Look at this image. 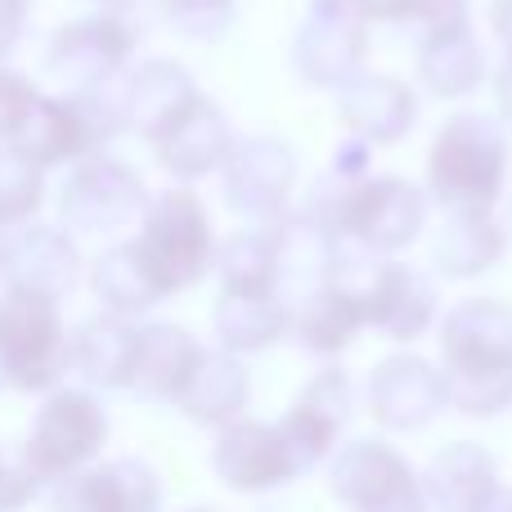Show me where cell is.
<instances>
[{"label":"cell","instance_id":"3957f363","mask_svg":"<svg viewBox=\"0 0 512 512\" xmlns=\"http://www.w3.org/2000/svg\"><path fill=\"white\" fill-rule=\"evenodd\" d=\"M512 144L499 117L454 113L427 153V198L445 216H495L508 185Z\"/></svg>","mask_w":512,"mask_h":512},{"label":"cell","instance_id":"ab89813d","mask_svg":"<svg viewBox=\"0 0 512 512\" xmlns=\"http://www.w3.org/2000/svg\"><path fill=\"white\" fill-rule=\"evenodd\" d=\"M486 512H512V486L499 490V495H495V504H490Z\"/></svg>","mask_w":512,"mask_h":512},{"label":"cell","instance_id":"d6a6232c","mask_svg":"<svg viewBox=\"0 0 512 512\" xmlns=\"http://www.w3.org/2000/svg\"><path fill=\"white\" fill-rule=\"evenodd\" d=\"M405 23L418 27V36L450 32V27H472V5L468 0H414Z\"/></svg>","mask_w":512,"mask_h":512},{"label":"cell","instance_id":"5bb4252c","mask_svg":"<svg viewBox=\"0 0 512 512\" xmlns=\"http://www.w3.org/2000/svg\"><path fill=\"white\" fill-rule=\"evenodd\" d=\"M351 414H355L351 378H346V369H337V364H324V369L297 391L288 414L279 418V432L288 436L301 472L324 468V463L342 450V436H346V427H351Z\"/></svg>","mask_w":512,"mask_h":512},{"label":"cell","instance_id":"277c9868","mask_svg":"<svg viewBox=\"0 0 512 512\" xmlns=\"http://www.w3.org/2000/svg\"><path fill=\"white\" fill-rule=\"evenodd\" d=\"M122 131V108H117V81L95 90H72V95H36L18 131L5 140L18 158L32 167H77V162L104 153V144Z\"/></svg>","mask_w":512,"mask_h":512},{"label":"cell","instance_id":"7402d4cb","mask_svg":"<svg viewBox=\"0 0 512 512\" xmlns=\"http://www.w3.org/2000/svg\"><path fill=\"white\" fill-rule=\"evenodd\" d=\"M207 346L198 342L189 328L171 324V319H153L140 324V342H135V369H131V396L153 400V405H176L180 391L189 387L198 360Z\"/></svg>","mask_w":512,"mask_h":512},{"label":"cell","instance_id":"8992f818","mask_svg":"<svg viewBox=\"0 0 512 512\" xmlns=\"http://www.w3.org/2000/svg\"><path fill=\"white\" fill-rule=\"evenodd\" d=\"M108 445V409L90 387H54L41 400L27 441L18 450V459L27 463L36 481L45 486H63L68 477L86 472L90 463H99Z\"/></svg>","mask_w":512,"mask_h":512},{"label":"cell","instance_id":"30bf717a","mask_svg":"<svg viewBox=\"0 0 512 512\" xmlns=\"http://www.w3.org/2000/svg\"><path fill=\"white\" fill-rule=\"evenodd\" d=\"M297 153L279 135H248L234 140L230 158L221 167V189L230 212H239L252 225L283 221L292 212V194H297Z\"/></svg>","mask_w":512,"mask_h":512},{"label":"cell","instance_id":"cb8c5ba5","mask_svg":"<svg viewBox=\"0 0 512 512\" xmlns=\"http://www.w3.org/2000/svg\"><path fill=\"white\" fill-rule=\"evenodd\" d=\"M140 324L122 315H95L72 328V373H81L90 391H126L135 369Z\"/></svg>","mask_w":512,"mask_h":512},{"label":"cell","instance_id":"f35d334b","mask_svg":"<svg viewBox=\"0 0 512 512\" xmlns=\"http://www.w3.org/2000/svg\"><path fill=\"white\" fill-rule=\"evenodd\" d=\"M490 27H495L499 45L512 54V0H495V5H490Z\"/></svg>","mask_w":512,"mask_h":512},{"label":"cell","instance_id":"e575fe53","mask_svg":"<svg viewBox=\"0 0 512 512\" xmlns=\"http://www.w3.org/2000/svg\"><path fill=\"white\" fill-rule=\"evenodd\" d=\"M36 95H41V90H36L27 77L0 68V140H9V135L18 131V122H23L27 108L36 104Z\"/></svg>","mask_w":512,"mask_h":512},{"label":"cell","instance_id":"83f0119b","mask_svg":"<svg viewBox=\"0 0 512 512\" xmlns=\"http://www.w3.org/2000/svg\"><path fill=\"white\" fill-rule=\"evenodd\" d=\"M90 288L104 301L108 315H122V319H140V315H149L158 301H167L158 279H153L149 265H144L140 248H135V239L113 243V248H104L95 256V265H90Z\"/></svg>","mask_w":512,"mask_h":512},{"label":"cell","instance_id":"b9f144b4","mask_svg":"<svg viewBox=\"0 0 512 512\" xmlns=\"http://www.w3.org/2000/svg\"><path fill=\"white\" fill-rule=\"evenodd\" d=\"M504 230H508V239H512V198H508V221H504Z\"/></svg>","mask_w":512,"mask_h":512},{"label":"cell","instance_id":"1f68e13d","mask_svg":"<svg viewBox=\"0 0 512 512\" xmlns=\"http://www.w3.org/2000/svg\"><path fill=\"white\" fill-rule=\"evenodd\" d=\"M162 18L189 41H216L234 27L239 0H158Z\"/></svg>","mask_w":512,"mask_h":512},{"label":"cell","instance_id":"7c38bea8","mask_svg":"<svg viewBox=\"0 0 512 512\" xmlns=\"http://www.w3.org/2000/svg\"><path fill=\"white\" fill-rule=\"evenodd\" d=\"M144 207H149V189H144L140 171L122 158H108V153L77 162L59 194L63 225L81 234H113L140 221Z\"/></svg>","mask_w":512,"mask_h":512},{"label":"cell","instance_id":"484cf974","mask_svg":"<svg viewBox=\"0 0 512 512\" xmlns=\"http://www.w3.org/2000/svg\"><path fill=\"white\" fill-rule=\"evenodd\" d=\"M486 50L472 27L418 36V81L436 99H468L486 81Z\"/></svg>","mask_w":512,"mask_h":512},{"label":"cell","instance_id":"52a82bcc","mask_svg":"<svg viewBox=\"0 0 512 512\" xmlns=\"http://www.w3.org/2000/svg\"><path fill=\"white\" fill-rule=\"evenodd\" d=\"M0 355L14 391L50 396L72 373V333L59 315V301L5 288L0 297Z\"/></svg>","mask_w":512,"mask_h":512},{"label":"cell","instance_id":"7bdbcfd3","mask_svg":"<svg viewBox=\"0 0 512 512\" xmlns=\"http://www.w3.org/2000/svg\"><path fill=\"white\" fill-rule=\"evenodd\" d=\"M185 512H216V508H185Z\"/></svg>","mask_w":512,"mask_h":512},{"label":"cell","instance_id":"f1b7e54d","mask_svg":"<svg viewBox=\"0 0 512 512\" xmlns=\"http://www.w3.org/2000/svg\"><path fill=\"white\" fill-rule=\"evenodd\" d=\"M508 252V230L495 216H445L436 234L432 265L445 279H481Z\"/></svg>","mask_w":512,"mask_h":512},{"label":"cell","instance_id":"d590c367","mask_svg":"<svg viewBox=\"0 0 512 512\" xmlns=\"http://www.w3.org/2000/svg\"><path fill=\"white\" fill-rule=\"evenodd\" d=\"M27 14H32V0H0V59L18 45L27 27Z\"/></svg>","mask_w":512,"mask_h":512},{"label":"cell","instance_id":"2e32d148","mask_svg":"<svg viewBox=\"0 0 512 512\" xmlns=\"http://www.w3.org/2000/svg\"><path fill=\"white\" fill-rule=\"evenodd\" d=\"M337 95V117H342L346 135L369 149H391L400 144L418 122V95L409 81L391 77V72H355Z\"/></svg>","mask_w":512,"mask_h":512},{"label":"cell","instance_id":"60d3db41","mask_svg":"<svg viewBox=\"0 0 512 512\" xmlns=\"http://www.w3.org/2000/svg\"><path fill=\"white\" fill-rule=\"evenodd\" d=\"M0 391H9V369H5V355H0Z\"/></svg>","mask_w":512,"mask_h":512},{"label":"cell","instance_id":"9c48e42d","mask_svg":"<svg viewBox=\"0 0 512 512\" xmlns=\"http://www.w3.org/2000/svg\"><path fill=\"white\" fill-rule=\"evenodd\" d=\"M369 59V18L351 0H310L292 32V72L315 90H342Z\"/></svg>","mask_w":512,"mask_h":512},{"label":"cell","instance_id":"ee69618b","mask_svg":"<svg viewBox=\"0 0 512 512\" xmlns=\"http://www.w3.org/2000/svg\"><path fill=\"white\" fill-rule=\"evenodd\" d=\"M104 5H122V0H104Z\"/></svg>","mask_w":512,"mask_h":512},{"label":"cell","instance_id":"d6986e66","mask_svg":"<svg viewBox=\"0 0 512 512\" xmlns=\"http://www.w3.org/2000/svg\"><path fill=\"white\" fill-rule=\"evenodd\" d=\"M203 95L198 81L176 59H144L140 68H126L117 77V108H122V131H135L140 140H158L194 99Z\"/></svg>","mask_w":512,"mask_h":512},{"label":"cell","instance_id":"836d02e7","mask_svg":"<svg viewBox=\"0 0 512 512\" xmlns=\"http://www.w3.org/2000/svg\"><path fill=\"white\" fill-rule=\"evenodd\" d=\"M36 495H41V481L27 472V463L0 450V512H23Z\"/></svg>","mask_w":512,"mask_h":512},{"label":"cell","instance_id":"f546056e","mask_svg":"<svg viewBox=\"0 0 512 512\" xmlns=\"http://www.w3.org/2000/svg\"><path fill=\"white\" fill-rule=\"evenodd\" d=\"M216 274H221V292H279L283 283L279 221L248 225V230L230 234L216 248Z\"/></svg>","mask_w":512,"mask_h":512},{"label":"cell","instance_id":"4dcf8cb0","mask_svg":"<svg viewBox=\"0 0 512 512\" xmlns=\"http://www.w3.org/2000/svg\"><path fill=\"white\" fill-rule=\"evenodd\" d=\"M45 203V171L18 158L14 149H0V230L27 225Z\"/></svg>","mask_w":512,"mask_h":512},{"label":"cell","instance_id":"f6af8a7d","mask_svg":"<svg viewBox=\"0 0 512 512\" xmlns=\"http://www.w3.org/2000/svg\"><path fill=\"white\" fill-rule=\"evenodd\" d=\"M0 252H5V239H0Z\"/></svg>","mask_w":512,"mask_h":512},{"label":"cell","instance_id":"ba28073f","mask_svg":"<svg viewBox=\"0 0 512 512\" xmlns=\"http://www.w3.org/2000/svg\"><path fill=\"white\" fill-rule=\"evenodd\" d=\"M328 490L346 512H432L423 472L382 436L346 441L328 459Z\"/></svg>","mask_w":512,"mask_h":512},{"label":"cell","instance_id":"603a6c76","mask_svg":"<svg viewBox=\"0 0 512 512\" xmlns=\"http://www.w3.org/2000/svg\"><path fill=\"white\" fill-rule=\"evenodd\" d=\"M248 400H252L248 360L216 346V351H203V360H198V369H194V378H189V387L180 391L176 409L189 418V423L221 432V427H230V423H239V418H248Z\"/></svg>","mask_w":512,"mask_h":512},{"label":"cell","instance_id":"9a60e30c","mask_svg":"<svg viewBox=\"0 0 512 512\" xmlns=\"http://www.w3.org/2000/svg\"><path fill=\"white\" fill-rule=\"evenodd\" d=\"M212 472L234 495H265V490H283L306 477L279 423H261V418H239L216 432Z\"/></svg>","mask_w":512,"mask_h":512},{"label":"cell","instance_id":"8fae6325","mask_svg":"<svg viewBox=\"0 0 512 512\" xmlns=\"http://www.w3.org/2000/svg\"><path fill=\"white\" fill-rule=\"evenodd\" d=\"M135 45H140V27L122 9H104V14H86L63 23L54 32L50 50H45V68L68 81L72 90L113 86L131 68Z\"/></svg>","mask_w":512,"mask_h":512},{"label":"cell","instance_id":"4316f807","mask_svg":"<svg viewBox=\"0 0 512 512\" xmlns=\"http://www.w3.org/2000/svg\"><path fill=\"white\" fill-rule=\"evenodd\" d=\"M216 346L230 355L270 351L288 337V301L279 292H221L212 310Z\"/></svg>","mask_w":512,"mask_h":512},{"label":"cell","instance_id":"ffe728a7","mask_svg":"<svg viewBox=\"0 0 512 512\" xmlns=\"http://www.w3.org/2000/svg\"><path fill=\"white\" fill-rule=\"evenodd\" d=\"M230 149H234V126L207 95H198L194 104L153 140V153H158L162 171L176 176L180 185H194V180L221 171Z\"/></svg>","mask_w":512,"mask_h":512},{"label":"cell","instance_id":"4fadbf2b","mask_svg":"<svg viewBox=\"0 0 512 512\" xmlns=\"http://www.w3.org/2000/svg\"><path fill=\"white\" fill-rule=\"evenodd\" d=\"M364 409L382 432H423L445 414V382L436 360L414 351H396L378 360L364 378Z\"/></svg>","mask_w":512,"mask_h":512},{"label":"cell","instance_id":"6da1fadb","mask_svg":"<svg viewBox=\"0 0 512 512\" xmlns=\"http://www.w3.org/2000/svg\"><path fill=\"white\" fill-rule=\"evenodd\" d=\"M436 369L445 405L463 418L512 409V306L504 297H463L436 319Z\"/></svg>","mask_w":512,"mask_h":512},{"label":"cell","instance_id":"74e56055","mask_svg":"<svg viewBox=\"0 0 512 512\" xmlns=\"http://www.w3.org/2000/svg\"><path fill=\"white\" fill-rule=\"evenodd\" d=\"M495 104H499V117L512 126V54H504V68L495 72Z\"/></svg>","mask_w":512,"mask_h":512},{"label":"cell","instance_id":"7a4b0ae2","mask_svg":"<svg viewBox=\"0 0 512 512\" xmlns=\"http://www.w3.org/2000/svg\"><path fill=\"white\" fill-rule=\"evenodd\" d=\"M324 279L360 310L364 328L382 333L387 342L414 346L441 319V292L423 270L396 261V256H373L351 243H337Z\"/></svg>","mask_w":512,"mask_h":512},{"label":"cell","instance_id":"8d00e7d4","mask_svg":"<svg viewBox=\"0 0 512 512\" xmlns=\"http://www.w3.org/2000/svg\"><path fill=\"white\" fill-rule=\"evenodd\" d=\"M351 5L360 9L369 23H405L414 0H351Z\"/></svg>","mask_w":512,"mask_h":512},{"label":"cell","instance_id":"d4e9b609","mask_svg":"<svg viewBox=\"0 0 512 512\" xmlns=\"http://www.w3.org/2000/svg\"><path fill=\"white\" fill-rule=\"evenodd\" d=\"M364 333V319L328 279L288 301V337L315 360H337L355 337Z\"/></svg>","mask_w":512,"mask_h":512},{"label":"cell","instance_id":"5b68a950","mask_svg":"<svg viewBox=\"0 0 512 512\" xmlns=\"http://www.w3.org/2000/svg\"><path fill=\"white\" fill-rule=\"evenodd\" d=\"M135 248H140L149 274L158 279L162 297H176V292L198 288L216 270V248L221 243H216L203 198L194 189L176 185V189H162L158 198H149V207L140 216Z\"/></svg>","mask_w":512,"mask_h":512},{"label":"cell","instance_id":"44dd1931","mask_svg":"<svg viewBox=\"0 0 512 512\" xmlns=\"http://www.w3.org/2000/svg\"><path fill=\"white\" fill-rule=\"evenodd\" d=\"M499 490V459L477 441L441 445L423 468V495L432 512H486Z\"/></svg>","mask_w":512,"mask_h":512},{"label":"cell","instance_id":"ac0fdd59","mask_svg":"<svg viewBox=\"0 0 512 512\" xmlns=\"http://www.w3.org/2000/svg\"><path fill=\"white\" fill-rule=\"evenodd\" d=\"M0 274L9 288L32 292L45 301H63L81 279V252L77 239L59 225H27L14 239H5L0 252Z\"/></svg>","mask_w":512,"mask_h":512},{"label":"cell","instance_id":"e0dca14e","mask_svg":"<svg viewBox=\"0 0 512 512\" xmlns=\"http://www.w3.org/2000/svg\"><path fill=\"white\" fill-rule=\"evenodd\" d=\"M162 481L144 459H104L50 490V512H158Z\"/></svg>","mask_w":512,"mask_h":512}]
</instances>
